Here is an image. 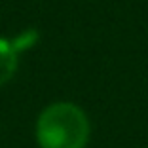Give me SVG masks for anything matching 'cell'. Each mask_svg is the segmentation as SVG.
<instances>
[{"instance_id": "6da1fadb", "label": "cell", "mask_w": 148, "mask_h": 148, "mask_svg": "<svg viewBox=\"0 0 148 148\" xmlns=\"http://www.w3.org/2000/svg\"><path fill=\"white\" fill-rule=\"evenodd\" d=\"M34 137L40 148H86L91 139V122L80 105L57 101L38 114Z\"/></svg>"}, {"instance_id": "7a4b0ae2", "label": "cell", "mask_w": 148, "mask_h": 148, "mask_svg": "<svg viewBox=\"0 0 148 148\" xmlns=\"http://www.w3.org/2000/svg\"><path fill=\"white\" fill-rule=\"evenodd\" d=\"M38 34L34 31H27L15 38H2L0 36V87L6 86L15 76L19 69V55L27 48L36 42Z\"/></svg>"}]
</instances>
